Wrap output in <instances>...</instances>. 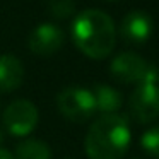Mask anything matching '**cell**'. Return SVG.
Instances as JSON below:
<instances>
[{"label": "cell", "instance_id": "cell-6", "mask_svg": "<svg viewBox=\"0 0 159 159\" xmlns=\"http://www.w3.org/2000/svg\"><path fill=\"white\" fill-rule=\"evenodd\" d=\"M149 63L137 53L125 52L115 57L110 65L113 79L120 84H139L144 80Z\"/></svg>", "mask_w": 159, "mask_h": 159}, {"label": "cell", "instance_id": "cell-16", "mask_svg": "<svg viewBox=\"0 0 159 159\" xmlns=\"http://www.w3.org/2000/svg\"><path fill=\"white\" fill-rule=\"evenodd\" d=\"M62 159H74V157H62Z\"/></svg>", "mask_w": 159, "mask_h": 159}, {"label": "cell", "instance_id": "cell-8", "mask_svg": "<svg viewBox=\"0 0 159 159\" xmlns=\"http://www.w3.org/2000/svg\"><path fill=\"white\" fill-rule=\"evenodd\" d=\"M154 21L144 11H132L123 17L120 26V36L128 45L140 46L152 36Z\"/></svg>", "mask_w": 159, "mask_h": 159}, {"label": "cell", "instance_id": "cell-13", "mask_svg": "<svg viewBox=\"0 0 159 159\" xmlns=\"http://www.w3.org/2000/svg\"><path fill=\"white\" fill-rule=\"evenodd\" d=\"M140 145L147 154L159 157V125L144 132V135L140 139Z\"/></svg>", "mask_w": 159, "mask_h": 159}, {"label": "cell", "instance_id": "cell-11", "mask_svg": "<svg viewBox=\"0 0 159 159\" xmlns=\"http://www.w3.org/2000/svg\"><path fill=\"white\" fill-rule=\"evenodd\" d=\"M14 159H52V151L46 142L29 139L17 145Z\"/></svg>", "mask_w": 159, "mask_h": 159}, {"label": "cell", "instance_id": "cell-17", "mask_svg": "<svg viewBox=\"0 0 159 159\" xmlns=\"http://www.w3.org/2000/svg\"><path fill=\"white\" fill-rule=\"evenodd\" d=\"M110 2H115V0H110Z\"/></svg>", "mask_w": 159, "mask_h": 159}, {"label": "cell", "instance_id": "cell-4", "mask_svg": "<svg viewBox=\"0 0 159 159\" xmlns=\"http://www.w3.org/2000/svg\"><path fill=\"white\" fill-rule=\"evenodd\" d=\"M130 115L137 123H151L159 116V84L139 82L128 99Z\"/></svg>", "mask_w": 159, "mask_h": 159}, {"label": "cell", "instance_id": "cell-1", "mask_svg": "<svg viewBox=\"0 0 159 159\" xmlns=\"http://www.w3.org/2000/svg\"><path fill=\"white\" fill-rule=\"evenodd\" d=\"M130 125L125 115L106 113L89 127L84 151L89 159H121L130 145Z\"/></svg>", "mask_w": 159, "mask_h": 159}, {"label": "cell", "instance_id": "cell-7", "mask_svg": "<svg viewBox=\"0 0 159 159\" xmlns=\"http://www.w3.org/2000/svg\"><path fill=\"white\" fill-rule=\"evenodd\" d=\"M63 41H65V34L58 26L43 22L31 31L28 38V46L34 55L50 57L62 48Z\"/></svg>", "mask_w": 159, "mask_h": 159}, {"label": "cell", "instance_id": "cell-5", "mask_svg": "<svg viewBox=\"0 0 159 159\" xmlns=\"http://www.w3.org/2000/svg\"><path fill=\"white\" fill-rule=\"evenodd\" d=\"M4 127L14 137H26L38 125V110L28 99L12 101L4 111Z\"/></svg>", "mask_w": 159, "mask_h": 159}, {"label": "cell", "instance_id": "cell-9", "mask_svg": "<svg viewBox=\"0 0 159 159\" xmlns=\"http://www.w3.org/2000/svg\"><path fill=\"white\" fill-rule=\"evenodd\" d=\"M24 80V67L17 57L0 55V93H12Z\"/></svg>", "mask_w": 159, "mask_h": 159}, {"label": "cell", "instance_id": "cell-12", "mask_svg": "<svg viewBox=\"0 0 159 159\" xmlns=\"http://www.w3.org/2000/svg\"><path fill=\"white\" fill-rule=\"evenodd\" d=\"M48 11L55 19H67L74 14V0H48Z\"/></svg>", "mask_w": 159, "mask_h": 159}, {"label": "cell", "instance_id": "cell-15", "mask_svg": "<svg viewBox=\"0 0 159 159\" xmlns=\"http://www.w3.org/2000/svg\"><path fill=\"white\" fill-rule=\"evenodd\" d=\"M4 142V134H2V130H0V144Z\"/></svg>", "mask_w": 159, "mask_h": 159}, {"label": "cell", "instance_id": "cell-14", "mask_svg": "<svg viewBox=\"0 0 159 159\" xmlns=\"http://www.w3.org/2000/svg\"><path fill=\"white\" fill-rule=\"evenodd\" d=\"M0 159H14V156L5 149H0Z\"/></svg>", "mask_w": 159, "mask_h": 159}, {"label": "cell", "instance_id": "cell-10", "mask_svg": "<svg viewBox=\"0 0 159 159\" xmlns=\"http://www.w3.org/2000/svg\"><path fill=\"white\" fill-rule=\"evenodd\" d=\"M94 96V103H96V111H101L103 115L106 113H116L123 104V96L120 91L115 87L106 86V84H98L94 89L91 91Z\"/></svg>", "mask_w": 159, "mask_h": 159}, {"label": "cell", "instance_id": "cell-3", "mask_svg": "<svg viewBox=\"0 0 159 159\" xmlns=\"http://www.w3.org/2000/svg\"><path fill=\"white\" fill-rule=\"evenodd\" d=\"M58 111L74 123H86L96 113L94 96L84 87H67L57 96Z\"/></svg>", "mask_w": 159, "mask_h": 159}, {"label": "cell", "instance_id": "cell-2", "mask_svg": "<svg viewBox=\"0 0 159 159\" xmlns=\"http://www.w3.org/2000/svg\"><path fill=\"white\" fill-rule=\"evenodd\" d=\"M72 39L86 57L93 60L106 58L115 48V22L106 12L87 9L74 19Z\"/></svg>", "mask_w": 159, "mask_h": 159}]
</instances>
